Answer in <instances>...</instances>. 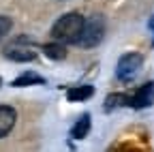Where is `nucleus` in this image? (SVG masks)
Here are the masks:
<instances>
[{"label":"nucleus","mask_w":154,"mask_h":152,"mask_svg":"<svg viewBox=\"0 0 154 152\" xmlns=\"http://www.w3.org/2000/svg\"><path fill=\"white\" fill-rule=\"evenodd\" d=\"M82 26H84V17L79 13H64L60 20L51 26V39L60 41V43H77L82 34Z\"/></svg>","instance_id":"nucleus-1"},{"label":"nucleus","mask_w":154,"mask_h":152,"mask_svg":"<svg viewBox=\"0 0 154 152\" xmlns=\"http://www.w3.org/2000/svg\"><path fill=\"white\" fill-rule=\"evenodd\" d=\"M105 36V17L101 13H94L90 17H84V26H82V34L77 43L82 47L90 49V47H96Z\"/></svg>","instance_id":"nucleus-2"},{"label":"nucleus","mask_w":154,"mask_h":152,"mask_svg":"<svg viewBox=\"0 0 154 152\" xmlns=\"http://www.w3.org/2000/svg\"><path fill=\"white\" fill-rule=\"evenodd\" d=\"M2 54L7 56L9 60H13V62H32L36 58V47L30 41V36L22 34V36H17V39H13L5 47Z\"/></svg>","instance_id":"nucleus-3"},{"label":"nucleus","mask_w":154,"mask_h":152,"mask_svg":"<svg viewBox=\"0 0 154 152\" xmlns=\"http://www.w3.org/2000/svg\"><path fill=\"white\" fill-rule=\"evenodd\" d=\"M143 64V56L137 51H128L118 60V67H116V75H118L120 82H133L137 77V73Z\"/></svg>","instance_id":"nucleus-4"},{"label":"nucleus","mask_w":154,"mask_h":152,"mask_svg":"<svg viewBox=\"0 0 154 152\" xmlns=\"http://www.w3.org/2000/svg\"><path fill=\"white\" fill-rule=\"evenodd\" d=\"M154 103V82H148L143 84L135 94L128 97V105L135 107V109H143V107H150Z\"/></svg>","instance_id":"nucleus-5"},{"label":"nucleus","mask_w":154,"mask_h":152,"mask_svg":"<svg viewBox=\"0 0 154 152\" xmlns=\"http://www.w3.org/2000/svg\"><path fill=\"white\" fill-rule=\"evenodd\" d=\"M15 120H17V111L9 105H0V139L11 133V129L15 126Z\"/></svg>","instance_id":"nucleus-6"},{"label":"nucleus","mask_w":154,"mask_h":152,"mask_svg":"<svg viewBox=\"0 0 154 152\" xmlns=\"http://www.w3.org/2000/svg\"><path fill=\"white\" fill-rule=\"evenodd\" d=\"M43 51H45L47 58H51V60H64V58H66V47H64V43H60V41L45 43V45H43Z\"/></svg>","instance_id":"nucleus-7"},{"label":"nucleus","mask_w":154,"mask_h":152,"mask_svg":"<svg viewBox=\"0 0 154 152\" xmlns=\"http://www.w3.org/2000/svg\"><path fill=\"white\" fill-rule=\"evenodd\" d=\"M94 94V88L92 86H75L66 92V99L69 101H86Z\"/></svg>","instance_id":"nucleus-8"},{"label":"nucleus","mask_w":154,"mask_h":152,"mask_svg":"<svg viewBox=\"0 0 154 152\" xmlns=\"http://www.w3.org/2000/svg\"><path fill=\"white\" fill-rule=\"evenodd\" d=\"M90 116H82L79 120H77L75 124H73V129H71V135L75 137V139H84L86 135H88V131H90Z\"/></svg>","instance_id":"nucleus-9"},{"label":"nucleus","mask_w":154,"mask_h":152,"mask_svg":"<svg viewBox=\"0 0 154 152\" xmlns=\"http://www.w3.org/2000/svg\"><path fill=\"white\" fill-rule=\"evenodd\" d=\"M36 84H45V79L41 75H36V73H24V75H19L17 79H13L11 86L22 88V86H36Z\"/></svg>","instance_id":"nucleus-10"},{"label":"nucleus","mask_w":154,"mask_h":152,"mask_svg":"<svg viewBox=\"0 0 154 152\" xmlns=\"http://www.w3.org/2000/svg\"><path fill=\"white\" fill-rule=\"evenodd\" d=\"M120 105H128V97H126V94H109L107 101H105V109L107 111L120 107Z\"/></svg>","instance_id":"nucleus-11"},{"label":"nucleus","mask_w":154,"mask_h":152,"mask_svg":"<svg viewBox=\"0 0 154 152\" xmlns=\"http://www.w3.org/2000/svg\"><path fill=\"white\" fill-rule=\"evenodd\" d=\"M11 26H13V22H11V17H7V15H0V41H2L5 36L9 34Z\"/></svg>","instance_id":"nucleus-12"},{"label":"nucleus","mask_w":154,"mask_h":152,"mask_svg":"<svg viewBox=\"0 0 154 152\" xmlns=\"http://www.w3.org/2000/svg\"><path fill=\"white\" fill-rule=\"evenodd\" d=\"M150 28L154 30V17H152V20H150ZM152 45H154V39H152Z\"/></svg>","instance_id":"nucleus-13"}]
</instances>
